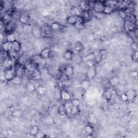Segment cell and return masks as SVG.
Wrapping results in <instances>:
<instances>
[{
    "instance_id": "cell-9",
    "label": "cell",
    "mask_w": 138,
    "mask_h": 138,
    "mask_svg": "<svg viewBox=\"0 0 138 138\" xmlns=\"http://www.w3.org/2000/svg\"><path fill=\"white\" fill-rule=\"evenodd\" d=\"M12 43L5 41L4 42L3 44H2V48L4 52L6 53H9L12 51Z\"/></svg>"
},
{
    "instance_id": "cell-44",
    "label": "cell",
    "mask_w": 138,
    "mask_h": 138,
    "mask_svg": "<svg viewBox=\"0 0 138 138\" xmlns=\"http://www.w3.org/2000/svg\"><path fill=\"white\" fill-rule=\"evenodd\" d=\"M71 102L72 103V106H75L76 107H79L80 105H81V101H80L78 99H71Z\"/></svg>"
},
{
    "instance_id": "cell-29",
    "label": "cell",
    "mask_w": 138,
    "mask_h": 138,
    "mask_svg": "<svg viewBox=\"0 0 138 138\" xmlns=\"http://www.w3.org/2000/svg\"><path fill=\"white\" fill-rule=\"evenodd\" d=\"M32 34L34 36L38 38V37H41L42 36V31L38 27H34L32 30Z\"/></svg>"
},
{
    "instance_id": "cell-10",
    "label": "cell",
    "mask_w": 138,
    "mask_h": 138,
    "mask_svg": "<svg viewBox=\"0 0 138 138\" xmlns=\"http://www.w3.org/2000/svg\"><path fill=\"white\" fill-rule=\"evenodd\" d=\"M88 121L91 125H97L98 123V120L96 115L93 113H89L88 116Z\"/></svg>"
},
{
    "instance_id": "cell-46",
    "label": "cell",
    "mask_w": 138,
    "mask_h": 138,
    "mask_svg": "<svg viewBox=\"0 0 138 138\" xmlns=\"http://www.w3.org/2000/svg\"><path fill=\"white\" fill-rule=\"evenodd\" d=\"M79 112V108L78 107H76L75 106H72L71 108V115H75L78 114Z\"/></svg>"
},
{
    "instance_id": "cell-22",
    "label": "cell",
    "mask_w": 138,
    "mask_h": 138,
    "mask_svg": "<svg viewBox=\"0 0 138 138\" xmlns=\"http://www.w3.org/2000/svg\"><path fill=\"white\" fill-rule=\"evenodd\" d=\"M82 58L83 57L81 56L79 54H74L73 57H72L71 61L76 64H80L82 62H83Z\"/></svg>"
},
{
    "instance_id": "cell-39",
    "label": "cell",
    "mask_w": 138,
    "mask_h": 138,
    "mask_svg": "<svg viewBox=\"0 0 138 138\" xmlns=\"http://www.w3.org/2000/svg\"><path fill=\"white\" fill-rule=\"evenodd\" d=\"M125 28L128 31H132L134 29V24L131 22L130 21H126L125 24Z\"/></svg>"
},
{
    "instance_id": "cell-13",
    "label": "cell",
    "mask_w": 138,
    "mask_h": 138,
    "mask_svg": "<svg viewBox=\"0 0 138 138\" xmlns=\"http://www.w3.org/2000/svg\"><path fill=\"white\" fill-rule=\"evenodd\" d=\"M21 49V44L19 42L16 40L12 43L11 51L16 54H17L20 51Z\"/></svg>"
},
{
    "instance_id": "cell-40",
    "label": "cell",
    "mask_w": 138,
    "mask_h": 138,
    "mask_svg": "<svg viewBox=\"0 0 138 138\" xmlns=\"http://www.w3.org/2000/svg\"><path fill=\"white\" fill-rule=\"evenodd\" d=\"M58 112L59 114L62 115V116H64V115H67V111L66 110H65L64 105V104H62L58 107Z\"/></svg>"
},
{
    "instance_id": "cell-37",
    "label": "cell",
    "mask_w": 138,
    "mask_h": 138,
    "mask_svg": "<svg viewBox=\"0 0 138 138\" xmlns=\"http://www.w3.org/2000/svg\"><path fill=\"white\" fill-rule=\"evenodd\" d=\"M84 130L85 132L89 135H92L94 132V128L91 124L86 125L84 127Z\"/></svg>"
},
{
    "instance_id": "cell-35",
    "label": "cell",
    "mask_w": 138,
    "mask_h": 138,
    "mask_svg": "<svg viewBox=\"0 0 138 138\" xmlns=\"http://www.w3.org/2000/svg\"><path fill=\"white\" fill-rule=\"evenodd\" d=\"M29 17L26 14H22L19 16V21L22 24H27L29 22Z\"/></svg>"
},
{
    "instance_id": "cell-23",
    "label": "cell",
    "mask_w": 138,
    "mask_h": 138,
    "mask_svg": "<svg viewBox=\"0 0 138 138\" xmlns=\"http://www.w3.org/2000/svg\"><path fill=\"white\" fill-rule=\"evenodd\" d=\"M74 49L77 52H81L84 49V46L82 43L80 41H77L74 44Z\"/></svg>"
},
{
    "instance_id": "cell-47",
    "label": "cell",
    "mask_w": 138,
    "mask_h": 138,
    "mask_svg": "<svg viewBox=\"0 0 138 138\" xmlns=\"http://www.w3.org/2000/svg\"><path fill=\"white\" fill-rule=\"evenodd\" d=\"M120 16L121 17V18H122L123 19H126L127 18V14L126 13V12L123 10V9H120L119 10L118 12Z\"/></svg>"
},
{
    "instance_id": "cell-33",
    "label": "cell",
    "mask_w": 138,
    "mask_h": 138,
    "mask_svg": "<svg viewBox=\"0 0 138 138\" xmlns=\"http://www.w3.org/2000/svg\"><path fill=\"white\" fill-rule=\"evenodd\" d=\"M44 59L42 58V57L40 56V55H36L33 57L32 61L37 65H40L43 62Z\"/></svg>"
},
{
    "instance_id": "cell-24",
    "label": "cell",
    "mask_w": 138,
    "mask_h": 138,
    "mask_svg": "<svg viewBox=\"0 0 138 138\" xmlns=\"http://www.w3.org/2000/svg\"><path fill=\"white\" fill-rule=\"evenodd\" d=\"M29 61V58H28V56H27L25 55H22L20 56L17 60L18 64L19 65H24L25 63Z\"/></svg>"
},
{
    "instance_id": "cell-50",
    "label": "cell",
    "mask_w": 138,
    "mask_h": 138,
    "mask_svg": "<svg viewBox=\"0 0 138 138\" xmlns=\"http://www.w3.org/2000/svg\"><path fill=\"white\" fill-rule=\"evenodd\" d=\"M0 79H1V81H6L5 76H4V71H1V76H0Z\"/></svg>"
},
{
    "instance_id": "cell-17",
    "label": "cell",
    "mask_w": 138,
    "mask_h": 138,
    "mask_svg": "<svg viewBox=\"0 0 138 138\" xmlns=\"http://www.w3.org/2000/svg\"><path fill=\"white\" fill-rule=\"evenodd\" d=\"M51 50L48 48H45L44 49H43L40 53V56L42 57L43 59H47L50 57V55L51 53Z\"/></svg>"
},
{
    "instance_id": "cell-2",
    "label": "cell",
    "mask_w": 138,
    "mask_h": 138,
    "mask_svg": "<svg viewBox=\"0 0 138 138\" xmlns=\"http://www.w3.org/2000/svg\"><path fill=\"white\" fill-rule=\"evenodd\" d=\"M105 6V5L104 2L101 1H96L92 5V9L96 12L103 13Z\"/></svg>"
},
{
    "instance_id": "cell-18",
    "label": "cell",
    "mask_w": 138,
    "mask_h": 138,
    "mask_svg": "<svg viewBox=\"0 0 138 138\" xmlns=\"http://www.w3.org/2000/svg\"><path fill=\"white\" fill-rule=\"evenodd\" d=\"M81 88L83 89V90L86 91L88 90L91 86V82L89 80L85 79L81 82Z\"/></svg>"
},
{
    "instance_id": "cell-53",
    "label": "cell",
    "mask_w": 138,
    "mask_h": 138,
    "mask_svg": "<svg viewBox=\"0 0 138 138\" xmlns=\"http://www.w3.org/2000/svg\"><path fill=\"white\" fill-rule=\"evenodd\" d=\"M132 76L134 77H137V72L136 71H134L132 73Z\"/></svg>"
},
{
    "instance_id": "cell-8",
    "label": "cell",
    "mask_w": 138,
    "mask_h": 138,
    "mask_svg": "<svg viewBox=\"0 0 138 138\" xmlns=\"http://www.w3.org/2000/svg\"><path fill=\"white\" fill-rule=\"evenodd\" d=\"M60 97L61 99L65 101H69L71 100V94L64 89H63L61 91Z\"/></svg>"
},
{
    "instance_id": "cell-43",
    "label": "cell",
    "mask_w": 138,
    "mask_h": 138,
    "mask_svg": "<svg viewBox=\"0 0 138 138\" xmlns=\"http://www.w3.org/2000/svg\"><path fill=\"white\" fill-rule=\"evenodd\" d=\"M50 27H51V28L52 30H58L60 29L61 25L58 22H53L52 23H51V25H50Z\"/></svg>"
},
{
    "instance_id": "cell-19",
    "label": "cell",
    "mask_w": 138,
    "mask_h": 138,
    "mask_svg": "<svg viewBox=\"0 0 138 138\" xmlns=\"http://www.w3.org/2000/svg\"><path fill=\"white\" fill-rule=\"evenodd\" d=\"M107 55H108V51L107 49H103L99 50L98 52V55L100 61H101L105 60L107 56Z\"/></svg>"
},
{
    "instance_id": "cell-27",
    "label": "cell",
    "mask_w": 138,
    "mask_h": 138,
    "mask_svg": "<svg viewBox=\"0 0 138 138\" xmlns=\"http://www.w3.org/2000/svg\"><path fill=\"white\" fill-rule=\"evenodd\" d=\"M89 4L85 1H81L79 3V6H78L79 9L82 11V12L85 11H88L87 8H88Z\"/></svg>"
},
{
    "instance_id": "cell-28",
    "label": "cell",
    "mask_w": 138,
    "mask_h": 138,
    "mask_svg": "<svg viewBox=\"0 0 138 138\" xmlns=\"http://www.w3.org/2000/svg\"><path fill=\"white\" fill-rule=\"evenodd\" d=\"M32 77L36 81H40L42 78V75L38 69H37L32 72Z\"/></svg>"
},
{
    "instance_id": "cell-1",
    "label": "cell",
    "mask_w": 138,
    "mask_h": 138,
    "mask_svg": "<svg viewBox=\"0 0 138 138\" xmlns=\"http://www.w3.org/2000/svg\"><path fill=\"white\" fill-rule=\"evenodd\" d=\"M97 75V70L96 65L88 67L86 73V79L92 81Z\"/></svg>"
},
{
    "instance_id": "cell-30",
    "label": "cell",
    "mask_w": 138,
    "mask_h": 138,
    "mask_svg": "<svg viewBox=\"0 0 138 138\" xmlns=\"http://www.w3.org/2000/svg\"><path fill=\"white\" fill-rule=\"evenodd\" d=\"M23 115V112L20 110H14L11 113V116L13 118H21L22 117Z\"/></svg>"
},
{
    "instance_id": "cell-41",
    "label": "cell",
    "mask_w": 138,
    "mask_h": 138,
    "mask_svg": "<svg viewBox=\"0 0 138 138\" xmlns=\"http://www.w3.org/2000/svg\"><path fill=\"white\" fill-rule=\"evenodd\" d=\"M115 10V9L113 8H112V7L108 6H105L103 13L105 14H110L112 13L113 12H114Z\"/></svg>"
},
{
    "instance_id": "cell-45",
    "label": "cell",
    "mask_w": 138,
    "mask_h": 138,
    "mask_svg": "<svg viewBox=\"0 0 138 138\" xmlns=\"http://www.w3.org/2000/svg\"><path fill=\"white\" fill-rule=\"evenodd\" d=\"M90 17V14L89 12V11H85L82 12V18L83 21L88 20Z\"/></svg>"
},
{
    "instance_id": "cell-15",
    "label": "cell",
    "mask_w": 138,
    "mask_h": 138,
    "mask_svg": "<svg viewBox=\"0 0 138 138\" xmlns=\"http://www.w3.org/2000/svg\"><path fill=\"white\" fill-rule=\"evenodd\" d=\"M25 90L28 93H32L36 91V86L33 82L28 81L25 85Z\"/></svg>"
},
{
    "instance_id": "cell-20",
    "label": "cell",
    "mask_w": 138,
    "mask_h": 138,
    "mask_svg": "<svg viewBox=\"0 0 138 138\" xmlns=\"http://www.w3.org/2000/svg\"><path fill=\"white\" fill-rule=\"evenodd\" d=\"M74 53L71 50H67L65 51L63 54L64 58L67 61H71L72 57L74 56Z\"/></svg>"
},
{
    "instance_id": "cell-25",
    "label": "cell",
    "mask_w": 138,
    "mask_h": 138,
    "mask_svg": "<svg viewBox=\"0 0 138 138\" xmlns=\"http://www.w3.org/2000/svg\"><path fill=\"white\" fill-rule=\"evenodd\" d=\"M12 84L15 85H20L23 83V78L16 76L10 82Z\"/></svg>"
},
{
    "instance_id": "cell-4",
    "label": "cell",
    "mask_w": 138,
    "mask_h": 138,
    "mask_svg": "<svg viewBox=\"0 0 138 138\" xmlns=\"http://www.w3.org/2000/svg\"><path fill=\"white\" fill-rule=\"evenodd\" d=\"M24 66L25 69V70L29 72H31V73L37 69V65H36L32 61L31 62L30 61H29L25 63Z\"/></svg>"
},
{
    "instance_id": "cell-12",
    "label": "cell",
    "mask_w": 138,
    "mask_h": 138,
    "mask_svg": "<svg viewBox=\"0 0 138 138\" xmlns=\"http://www.w3.org/2000/svg\"><path fill=\"white\" fill-rule=\"evenodd\" d=\"M64 74L68 77H71L74 74V67L71 65H68L64 69Z\"/></svg>"
},
{
    "instance_id": "cell-16",
    "label": "cell",
    "mask_w": 138,
    "mask_h": 138,
    "mask_svg": "<svg viewBox=\"0 0 138 138\" xmlns=\"http://www.w3.org/2000/svg\"><path fill=\"white\" fill-rule=\"evenodd\" d=\"M128 97V101H132L136 97V92L134 90H129L126 93Z\"/></svg>"
},
{
    "instance_id": "cell-3",
    "label": "cell",
    "mask_w": 138,
    "mask_h": 138,
    "mask_svg": "<svg viewBox=\"0 0 138 138\" xmlns=\"http://www.w3.org/2000/svg\"><path fill=\"white\" fill-rule=\"evenodd\" d=\"M4 71V76L6 79V82H10L11 80L16 76L15 69H14L12 68L10 69L6 70Z\"/></svg>"
},
{
    "instance_id": "cell-11",
    "label": "cell",
    "mask_w": 138,
    "mask_h": 138,
    "mask_svg": "<svg viewBox=\"0 0 138 138\" xmlns=\"http://www.w3.org/2000/svg\"><path fill=\"white\" fill-rule=\"evenodd\" d=\"M96 57V55L95 52H92L84 57H83L82 61L83 62H84L85 63L91 62V61L95 62Z\"/></svg>"
},
{
    "instance_id": "cell-36",
    "label": "cell",
    "mask_w": 138,
    "mask_h": 138,
    "mask_svg": "<svg viewBox=\"0 0 138 138\" xmlns=\"http://www.w3.org/2000/svg\"><path fill=\"white\" fill-rule=\"evenodd\" d=\"M54 122V119L52 116L50 115H47L44 119V122L48 125H52Z\"/></svg>"
},
{
    "instance_id": "cell-48",
    "label": "cell",
    "mask_w": 138,
    "mask_h": 138,
    "mask_svg": "<svg viewBox=\"0 0 138 138\" xmlns=\"http://www.w3.org/2000/svg\"><path fill=\"white\" fill-rule=\"evenodd\" d=\"M121 99L122 101H128V97H127V96L126 95V93H123L122 94L121 96Z\"/></svg>"
},
{
    "instance_id": "cell-34",
    "label": "cell",
    "mask_w": 138,
    "mask_h": 138,
    "mask_svg": "<svg viewBox=\"0 0 138 138\" xmlns=\"http://www.w3.org/2000/svg\"><path fill=\"white\" fill-rule=\"evenodd\" d=\"M64 107L65 110H66L67 115H70L71 114V108L72 106V103L71 102V101H65L64 103Z\"/></svg>"
},
{
    "instance_id": "cell-51",
    "label": "cell",
    "mask_w": 138,
    "mask_h": 138,
    "mask_svg": "<svg viewBox=\"0 0 138 138\" xmlns=\"http://www.w3.org/2000/svg\"><path fill=\"white\" fill-rule=\"evenodd\" d=\"M6 132H7V134H8V135H11L12 134H14V132L13 130L12 129H8L6 130Z\"/></svg>"
},
{
    "instance_id": "cell-6",
    "label": "cell",
    "mask_w": 138,
    "mask_h": 138,
    "mask_svg": "<svg viewBox=\"0 0 138 138\" xmlns=\"http://www.w3.org/2000/svg\"><path fill=\"white\" fill-rule=\"evenodd\" d=\"M12 61L10 57H6L4 60L2 66L4 70L12 68Z\"/></svg>"
},
{
    "instance_id": "cell-21",
    "label": "cell",
    "mask_w": 138,
    "mask_h": 138,
    "mask_svg": "<svg viewBox=\"0 0 138 138\" xmlns=\"http://www.w3.org/2000/svg\"><path fill=\"white\" fill-rule=\"evenodd\" d=\"M66 21L68 24L71 25H75L78 22V17L70 15L67 17Z\"/></svg>"
},
{
    "instance_id": "cell-5",
    "label": "cell",
    "mask_w": 138,
    "mask_h": 138,
    "mask_svg": "<svg viewBox=\"0 0 138 138\" xmlns=\"http://www.w3.org/2000/svg\"><path fill=\"white\" fill-rule=\"evenodd\" d=\"M70 13L72 16H75L78 18H81L82 16V11L77 6H74L72 7L70 10Z\"/></svg>"
},
{
    "instance_id": "cell-26",
    "label": "cell",
    "mask_w": 138,
    "mask_h": 138,
    "mask_svg": "<svg viewBox=\"0 0 138 138\" xmlns=\"http://www.w3.org/2000/svg\"><path fill=\"white\" fill-rule=\"evenodd\" d=\"M103 97L107 101H110L112 98V93L110 89H106L103 93Z\"/></svg>"
},
{
    "instance_id": "cell-42",
    "label": "cell",
    "mask_w": 138,
    "mask_h": 138,
    "mask_svg": "<svg viewBox=\"0 0 138 138\" xmlns=\"http://www.w3.org/2000/svg\"><path fill=\"white\" fill-rule=\"evenodd\" d=\"M6 39V41L10 42L11 43H13L14 42H15V41H16L15 36L13 34H9L8 35H7Z\"/></svg>"
},
{
    "instance_id": "cell-32",
    "label": "cell",
    "mask_w": 138,
    "mask_h": 138,
    "mask_svg": "<svg viewBox=\"0 0 138 138\" xmlns=\"http://www.w3.org/2000/svg\"><path fill=\"white\" fill-rule=\"evenodd\" d=\"M36 91H37L38 95L43 96L45 95L46 93H47V89L45 86H40L37 88Z\"/></svg>"
},
{
    "instance_id": "cell-38",
    "label": "cell",
    "mask_w": 138,
    "mask_h": 138,
    "mask_svg": "<svg viewBox=\"0 0 138 138\" xmlns=\"http://www.w3.org/2000/svg\"><path fill=\"white\" fill-rule=\"evenodd\" d=\"M40 132V128L37 125H34L32 127L30 130V134L31 136H35Z\"/></svg>"
},
{
    "instance_id": "cell-54",
    "label": "cell",
    "mask_w": 138,
    "mask_h": 138,
    "mask_svg": "<svg viewBox=\"0 0 138 138\" xmlns=\"http://www.w3.org/2000/svg\"><path fill=\"white\" fill-rule=\"evenodd\" d=\"M0 36H1V44H3V34L1 33V34H0Z\"/></svg>"
},
{
    "instance_id": "cell-49",
    "label": "cell",
    "mask_w": 138,
    "mask_h": 138,
    "mask_svg": "<svg viewBox=\"0 0 138 138\" xmlns=\"http://www.w3.org/2000/svg\"><path fill=\"white\" fill-rule=\"evenodd\" d=\"M133 60L134 61H137V60H138V52L137 51H135L134 52V54H133Z\"/></svg>"
},
{
    "instance_id": "cell-52",
    "label": "cell",
    "mask_w": 138,
    "mask_h": 138,
    "mask_svg": "<svg viewBox=\"0 0 138 138\" xmlns=\"http://www.w3.org/2000/svg\"><path fill=\"white\" fill-rule=\"evenodd\" d=\"M9 18H10L9 15H8V14H5L4 16V20L7 21V20H8Z\"/></svg>"
},
{
    "instance_id": "cell-7",
    "label": "cell",
    "mask_w": 138,
    "mask_h": 138,
    "mask_svg": "<svg viewBox=\"0 0 138 138\" xmlns=\"http://www.w3.org/2000/svg\"><path fill=\"white\" fill-rule=\"evenodd\" d=\"M15 70L16 76L21 77L22 78H23V77L24 76L25 69L24 68V65L18 64V67L15 69Z\"/></svg>"
},
{
    "instance_id": "cell-31",
    "label": "cell",
    "mask_w": 138,
    "mask_h": 138,
    "mask_svg": "<svg viewBox=\"0 0 138 138\" xmlns=\"http://www.w3.org/2000/svg\"><path fill=\"white\" fill-rule=\"evenodd\" d=\"M74 27L78 30H82L84 28V21L82 18H78V22Z\"/></svg>"
},
{
    "instance_id": "cell-14",
    "label": "cell",
    "mask_w": 138,
    "mask_h": 138,
    "mask_svg": "<svg viewBox=\"0 0 138 138\" xmlns=\"http://www.w3.org/2000/svg\"><path fill=\"white\" fill-rule=\"evenodd\" d=\"M120 82V78L118 76H113L109 80V84L113 87H115L118 86Z\"/></svg>"
}]
</instances>
